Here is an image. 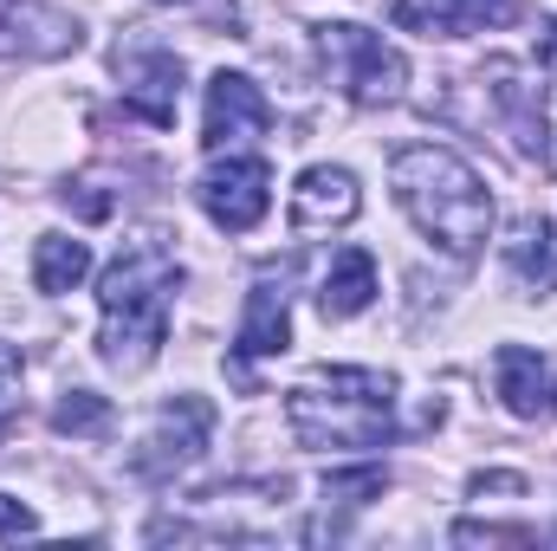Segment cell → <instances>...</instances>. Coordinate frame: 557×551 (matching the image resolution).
Masks as SVG:
<instances>
[{
	"instance_id": "6da1fadb",
	"label": "cell",
	"mask_w": 557,
	"mask_h": 551,
	"mask_svg": "<svg viewBox=\"0 0 557 551\" xmlns=\"http://www.w3.org/2000/svg\"><path fill=\"white\" fill-rule=\"evenodd\" d=\"M175 285H182V267L175 254L156 241V234H137L98 279V357L111 370H149L162 338H169V305H175Z\"/></svg>"
},
{
	"instance_id": "7a4b0ae2",
	"label": "cell",
	"mask_w": 557,
	"mask_h": 551,
	"mask_svg": "<svg viewBox=\"0 0 557 551\" xmlns=\"http://www.w3.org/2000/svg\"><path fill=\"white\" fill-rule=\"evenodd\" d=\"M389 188L403 201V215L416 221L421 234L454 254V260H473L486 247V228H493V195L486 182L454 156V149H434V143H403L389 156Z\"/></svg>"
},
{
	"instance_id": "3957f363",
	"label": "cell",
	"mask_w": 557,
	"mask_h": 551,
	"mask_svg": "<svg viewBox=\"0 0 557 551\" xmlns=\"http://www.w3.org/2000/svg\"><path fill=\"white\" fill-rule=\"evenodd\" d=\"M285 421L305 448H383L396 434V383L383 370H318L285 390Z\"/></svg>"
},
{
	"instance_id": "277c9868",
	"label": "cell",
	"mask_w": 557,
	"mask_h": 551,
	"mask_svg": "<svg viewBox=\"0 0 557 551\" xmlns=\"http://www.w3.org/2000/svg\"><path fill=\"white\" fill-rule=\"evenodd\" d=\"M318 52H324V65L337 72L344 98L363 105V111H370V105H396L403 85H409V59H403L383 33H370V26H350V20L318 26Z\"/></svg>"
},
{
	"instance_id": "5b68a950",
	"label": "cell",
	"mask_w": 557,
	"mask_h": 551,
	"mask_svg": "<svg viewBox=\"0 0 557 551\" xmlns=\"http://www.w3.org/2000/svg\"><path fill=\"white\" fill-rule=\"evenodd\" d=\"M195 201L208 208L214 228L253 234L267 221V208H273V169H267V156H227V162H214L195 182Z\"/></svg>"
},
{
	"instance_id": "8992f818",
	"label": "cell",
	"mask_w": 557,
	"mask_h": 551,
	"mask_svg": "<svg viewBox=\"0 0 557 551\" xmlns=\"http://www.w3.org/2000/svg\"><path fill=\"white\" fill-rule=\"evenodd\" d=\"M273 124V105L267 91L247 78V72H214L208 78V118H201V149H234V143H253L267 137Z\"/></svg>"
},
{
	"instance_id": "52a82bcc",
	"label": "cell",
	"mask_w": 557,
	"mask_h": 551,
	"mask_svg": "<svg viewBox=\"0 0 557 551\" xmlns=\"http://www.w3.org/2000/svg\"><path fill=\"white\" fill-rule=\"evenodd\" d=\"M208 428H214V403L208 396H182L175 409H162L156 421V434L137 448V467L143 480H169V474H182L201 448H208Z\"/></svg>"
},
{
	"instance_id": "ba28073f",
	"label": "cell",
	"mask_w": 557,
	"mask_h": 551,
	"mask_svg": "<svg viewBox=\"0 0 557 551\" xmlns=\"http://www.w3.org/2000/svg\"><path fill=\"white\" fill-rule=\"evenodd\" d=\"M357 208H363V188H357V175H350V169H337V162L305 169V175H298V188H292V228H298V234L350 228V221H357Z\"/></svg>"
},
{
	"instance_id": "9c48e42d",
	"label": "cell",
	"mask_w": 557,
	"mask_h": 551,
	"mask_svg": "<svg viewBox=\"0 0 557 551\" xmlns=\"http://www.w3.org/2000/svg\"><path fill=\"white\" fill-rule=\"evenodd\" d=\"M278 351H292V311H285V279L267 273L247 292V318L234 331V357L253 364V357H278Z\"/></svg>"
},
{
	"instance_id": "30bf717a",
	"label": "cell",
	"mask_w": 557,
	"mask_h": 551,
	"mask_svg": "<svg viewBox=\"0 0 557 551\" xmlns=\"http://www.w3.org/2000/svg\"><path fill=\"white\" fill-rule=\"evenodd\" d=\"M131 78H137V85L124 91V111L143 118V124H156V131H169V124H175V98H182V59L156 46V52L137 59Z\"/></svg>"
},
{
	"instance_id": "8fae6325",
	"label": "cell",
	"mask_w": 557,
	"mask_h": 551,
	"mask_svg": "<svg viewBox=\"0 0 557 551\" xmlns=\"http://www.w3.org/2000/svg\"><path fill=\"white\" fill-rule=\"evenodd\" d=\"M525 7L519 0H428V7H396L403 26H428V33H493L512 26Z\"/></svg>"
},
{
	"instance_id": "7c38bea8",
	"label": "cell",
	"mask_w": 557,
	"mask_h": 551,
	"mask_svg": "<svg viewBox=\"0 0 557 551\" xmlns=\"http://www.w3.org/2000/svg\"><path fill=\"white\" fill-rule=\"evenodd\" d=\"M370 298H376V260L363 247H344L331 260L324 285H318V311L324 318H357V311H370Z\"/></svg>"
},
{
	"instance_id": "4fadbf2b",
	"label": "cell",
	"mask_w": 557,
	"mask_h": 551,
	"mask_svg": "<svg viewBox=\"0 0 557 551\" xmlns=\"http://www.w3.org/2000/svg\"><path fill=\"white\" fill-rule=\"evenodd\" d=\"M499 403L519 415V421L552 409V377H545L539 351H525V344H506L499 351Z\"/></svg>"
},
{
	"instance_id": "5bb4252c",
	"label": "cell",
	"mask_w": 557,
	"mask_h": 551,
	"mask_svg": "<svg viewBox=\"0 0 557 551\" xmlns=\"http://www.w3.org/2000/svg\"><path fill=\"white\" fill-rule=\"evenodd\" d=\"M506 260H512V273L525 279L532 292H557V228L545 215L519 221V234L506 241Z\"/></svg>"
},
{
	"instance_id": "9a60e30c",
	"label": "cell",
	"mask_w": 557,
	"mask_h": 551,
	"mask_svg": "<svg viewBox=\"0 0 557 551\" xmlns=\"http://www.w3.org/2000/svg\"><path fill=\"white\" fill-rule=\"evenodd\" d=\"M85 273H91V247H85V241H72V234H39V247H33V285H39V292H72Z\"/></svg>"
},
{
	"instance_id": "2e32d148",
	"label": "cell",
	"mask_w": 557,
	"mask_h": 551,
	"mask_svg": "<svg viewBox=\"0 0 557 551\" xmlns=\"http://www.w3.org/2000/svg\"><path fill=\"white\" fill-rule=\"evenodd\" d=\"M52 428H65V434H104L111 428V403L91 396V390H65L59 409H52Z\"/></svg>"
},
{
	"instance_id": "e0dca14e",
	"label": "cell",
	"mask_w": 557,
	"mask_h": 551,
	"mask_svg": "<svg viewBox=\"0 0 557 551\" xmlns=\"http://www.w3.org/2000/svg\"><path fill=\"white\" fill-rule=\"evenodd\" d=\"M389 474L383 467H350V474H324V500H344V506H363V500H383Z\"/></svg>"
},
{
	"instance_id": "ac0fdd59",
	"label": "cell",
	"mask_w": 557,
	"mask_h": 551,
	"mask_svg": "<svg viewBox=\"0 0 557 551\" xmlns=\"http://www.w3.org/2000/svg\"><path fill=\"white\" fill-rule=\"evenodd\" d=\"M486 78H493V91H499L506 105H519V85H512V65H493ZM519 143H525V149H545V118H525V111H519Z\"/></svg>"
},
{
	"instance_id": "d6986e66",
	"label": "cell",
	"mask_w": 557,
	"mask_h": 551,
	"mask_svg": "<svg viewBox=\"0 0 557 551\" xmlns=\"http://www.w3.org/2000/svg\"><path fill=\"white\" fill-rule=\"evenodd\" d=\"M454 546H532L525 526H454Z\"/></svg>"
},
{
	"instance_id": "ffe728a7",
	"label": "cell",
	"mask_w": 557,
	"mask_h": 551,
	"mask_svg": "<svg viewBox=\"0 0 557 551\" xmlns=\"http://www.w3.org/2000/svg\"><path fill=\"white\" fill-rule=\"evenodd\" d=\"M13 409H20V351H13V344H0V434H7Z\"/></svg>"
},
{
	"instance_id": "44dd1931",
	"label": "cell",
	"mask_w": 557,
	"mask_h": 551,
	"mask_svg": "<svg viewBox=\"0 0 557 551\" xmlns=\"http://www.w3.org/2000/svg\"><path fill=\"white\" fill-rule=\"evenodd\" d=\"M26 532H39V513L0 493V539H26Z\"/></svg>"
},
{
	"instance_id": "7402d4cb",
	"label": "cell",
	"mask_w": 557,
	"mask_h": 551,
	"mask_svg": "<svg viewBox=\"0 0 557 551\" xmlns=\"http://www.w3.org/2000/svg\"><path fill=\"white\" fill-rule=\"evenodd\" d=\"M473 493H480V500H486V493H525V474H480Z\"/></svg>"
},
{
	"instance_id": "603a6c76",
	"label": "cell",
	"mask_w": 557,
	"mask_h": 551,
	"mask_svg": "<svg viewBox=\"0 0 557 551\" xmlns=\"http://www.w3.org/2000/svg\"><path fill=\"white\" fill-rule=\"evenodd\" d=\"M552 137H557V91H552Z\"/></svg>"
},
{
	"instance_id": "cb8c5ba5",
	"label": "cell",
	"mask_w": 557,
	"mask_h": 551,
	"mask_svg": "<svg viewBox=\"0 0 557 551\" xmlns=\"http://www.w3.org/2000/svg\"><path fill=\"white\" fill-rule=\"evenodd\" d=\"M552 409H557V383H552Z\"/></svg>"
}]
</instances>
